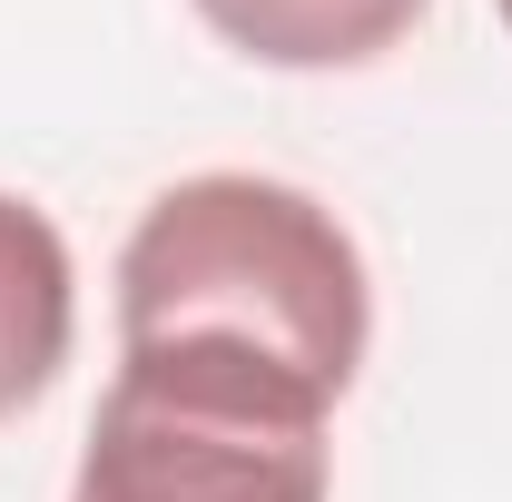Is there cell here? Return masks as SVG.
<instances>
[{
    "instance_id": "obj_1",
    "label": "cell",
    "mask_w": 512,
    "mask_h": 502,
    "mask_svg": "<svg viewBox=\"0 0 512 502\" xmlns=\"http://www.w3.org/2000/svg\"><path fill=\"white\" fill-rule=\"evenodd\" d=\"M375 345V286L325 197L207 168L148 197L119 247V365L276 414H335Z\"/></svg>"
},
{
    "instance_id": "obj_4",
    "label": "cell",
    "mask_w": 512,
    "mask_h": 502,
    "mask_svg": "<svg viewBox=\"0 0 512 502\" xmlns=\"http://www.w3.org/2000/svg\"><path fill=\"white\" fill-rule=\"evenodd\" d=\"M434 0H197V20L256 69H365L414 40Z\"/></svg>"
},
{
    "instance_id": "obj_5",
    "label": "cell",
    "mask_w": 512,
    "mask_h": 502,
    "mask_svg": "<svg viewBox=\"0 0 512 502\" xmlns=\"http://www.w3.org/2000/svg\"><path fill=\"white\" fill-rule=\"evenodd\" d=\"M493 10H503V20H512V0H493Z\"/></svg>"
},
{
    "instance_id": "obj_2",
    "label": "cell",
    "mask_w": 512,
    "mask_h": 502,
    "mask_svg": "<svg viewBox=\"0 0 512 502\" xmlns=\"http://www.w3.org/2000/svg\"><path fill=\"white\" fill-rule=\"evenodd\" d=\"M335 463H325L316 414H276V404H237L207 384L168 375H109L69 502H325Z\"/></svg>"
},
{
    "instance_id": "obj_3",
    "label": "cell",
    "mask_w": 512,
    "mask_h": 502,
    "mask_svg": "<svg viewBox=\"0 0 512 502\" xmlns=\"http://www.w3.org/2000/svg\"><path fill=\"white\" fill-rule=\"evenodd\" d=\"M79 335V276H69V237L0 188V424L30 414L69 365Z\"/></svg>"
}]
</instances>
